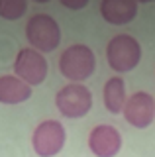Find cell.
I'll return each instance as SVG.
<instances>
[{"instance_id":"1","label":"cell","mask_w":155,"mask_h":157,"mask_svg":"<svg viewBox=\"0 0 155 157\" xmlns=\"http://www.w3.org/2000/svg\"><path fill=\"white\" fill-rule=\"evenodd\" d=\"M96 67V57L93 49L83 43L69 45L59 57V73L67 81L81 85L94 73Z\"/></svg>"},{"instance_id":"2","label":"cell","mask_w":155,"mask_h":157,"mask_svg":"<svg viewBox=\"0 0 155 157\" xmlns=\"http://www.w3.org/2000/svg\"><path fill=\"white\" fill-rule=\"evenodd\" d=\"M26 39L30 41L32 49L43 53L55 51L61 43V29L57 20L49 14H33L26 24Z\"/></svg>"},{"instance_id":"3","label":"cell","mask_w":155,"mask_h":157,"mask_svg":"<svg viewBox=\"0 0 155 157\" xmlns=\"http://www.w3.org/2000/svg\"><path fill=\"white\" fill-rule=\"evenodd\" d=\"M106 59L112 71L128 73L139 65L142 59V45L130 33H118L106 45Z\"/></svg>"},{"instance_id":"4","label":"cell","mask_w":155,"mask_h":157,"mask_svg":"<svg viewBox=\"0 0 155 157\" xmlns=\"http://www.w3.org/2000/svg\"><path fill=\"white\" fill-rule=\"evenodd\" d=\"M55 106L65 118H83L93 108V92L85 85L69 82L55 94Z\"/></svg>"},{"instance_id":"5","label":"cell","mask_w":155,"mask_h":157,"mask_svg":"<svg viewBox=\"0 0 155 157\" xmlns=\"http://www.w3.org/2000/svg\"><path fill=\"white\" fill-rule=\"evenodd\" d=\"M65 140H67V134L59 120H43L33 130L32 147L36 151V155L40 157H53L63 149Z\"/></svg>"},{"instance_id":"6","label":"cell","mask_w":155,"mask_h":157,"mask_svg":"<svg viewBox=\"0 0 155 157\" xmlns=\"http://www.w3.org/2000/svg\"><path fill=\"white\" fill-rule=\"evenodd\" d=\"M14 75L26 85L37 86L47 77V61L36 49H20L14 61Z\"/></svg>"},{"instance_id":"7","label":"cell","mask_w":155,"mask_h":157,"mask_svg":"<svg viewBox=\"0 0 155 157\" xmlns=\"http://www.w3.org/2000/svg\"><path fill=\"white\" fill-rule=\"evenodd\" d=\"M124 118L130 126L138 128V130H143L147 128L151 122L155 120V100L151 94L139 90V92H134L132 96L128 98L124 106Z\"/></svg>"},{"instance_id":"8","label":"cell","mask_w":155,"mask_h":157,"mask_svg":"<svg viewBox=\"0 0 155 157\" xmlns=\"http://www.w3.org/2000/svg\"><path fill=\"white\" fill-rule=\"evenodd\" d=\"M89 149L96 157H116L122 149V136L110 124H98L89 134Z\"/></svg>"},{"instance_id":"9","label":"cell","mask_w":155,"mask_h":157,"mask_svg":"<svg viewBox=\"0 0 155 157\" xmlns=\"http://www.w3.org/2000/svg\"><path fill=\"white\" fill-rule=\"evenodd\" d=\"M100 14L112 26H124L130 24L138 14V2L134 0H102L100 2Z\"/></svg>"},{"instance_id":"10","label":"cell","mask_w":155,"mask_h":157,"mask_svg":"<svg viewBox=\"0 0 155 157\" xmlns=\"http://www.w3.org/2000/svg\"><path fill=\"white\" fill-rule=\"evenodd\" d=\"M32 96V86L16 75L0 77V104H22Z\"/></svg>"},{"instance_id":"11","label":"cell","mask_w":155,"mask_h":157,"mask_svg":"<svg viewBox=\"0 0 155 157\" xmlns=\"http://www.w3.org/2000/svg\"><path fill=\"white\" fill-rule=\"evenodd\" d=\"M102 100H104V106L110 114H120V112H124L128 96H126V85L120 77H112V78L106 81L104 90H102Z\"/></svg>"},{"instance_id":"12","label":"cell","mask_w":155,"mask_h":157,"mask_svg":"<svg viewBox=\"0 0 155 157\" xmlns=\"http://www.w3.org/2000/svg\"><path fill=\"white\" fill-rule=\"evenodd\" d=\"M28 10V2L26 0H0V18L14 22L20 20Z\"/></svg>"},{"instance_id":"13","label":"cell","mask_w":155,"mask_h":157,"mask_svg":"<svg viewBox=\"0 0 155 157\" xmlns=\"http://www.w3.org/2000/svg\"><path fill=\"white\" fill-rule=\"evenodd\" d=\"M61 4L67 6V8H71V10H81V8L89 6V0H63Z\"/></svg>"}]
</instances>
